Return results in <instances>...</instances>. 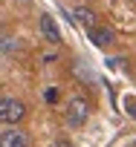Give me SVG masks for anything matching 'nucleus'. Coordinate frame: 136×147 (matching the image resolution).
Here are the masks:
<instances>
[{
  "label": "nucleus",
  "mask_w": 136,
  "mask_h": 147,
  "mask_svg": "<svg viewBox=\"0 0 136 147\" xmlns=\"http://www.w3.org/2000/svg\"><path fill=\"white\" fill-rule=\"evenodd\" d=\"M0 118H3L6 127L20 124V121L26 118V107H23V101H18V98H3V101H0Z\"/></svg>",
  "instance_id": "obj_1"
},
{
  "label": "nucleus",
  "mask_w": 136,
  "mask_h": 147,
  "mask_svg": "<svg viewBox=\"0 0 136 147\" xmlns=\"http://www.w3.org/2000/svg\"><path fill=\"white\" fill-rule=\"evenodd\" d=\"M87 118H90V104L84 98H73L67 104V124L70 127H84Z\"/></svg>",
  "instance_id": "obj_2"
},
{
  "label": "nucleus",
  "mask_w": 136,
  "mask_h": 147,
  "mask_svg": "<svg viewBox=\"0 0 136 147\" xmlns=\"http://www.w3.org/2000/svg\"><path fill=\"white\" fill-rule=\"evenodd\" d=\"M41 35H44V40H46V43H52V46H58V43H61V29H58L55 18L41 15Z\"/></svg>",
  "instance_id": "obj_3"
},
{
  "label": "nucleus",
  "mask_w": 136,
  "mask_h": 147,
  "mask_svg": "<svg viewBox=\"0 0 136 147\" xmlns=\"http://www.w3.org/2000/svg\"><path fill=\"white\" fill-rule=\"evenodd\" d=\"M0 144H3V147H29V138H26L23 130H18V127H6L3 136H0Z\"/></svg>",
  "instance_id": "obj_4"
},
{
  "label": "nucleus",
  "mask_w": 136,
  "mask_h": 147,
  "mask_svg": "<svg viewBox=\"0 0 136 147\" xmlns=\"http://www.w3.org/2000/svg\"><path fill=\"white\" fill-rule=\"evenodd\" d=\"M90 40H93V46H99V49H107L113 40H116V35H113V29H107V26H93L90 32Z\"/></svg>",
  "instance_id": "obj_5"
},
{
  "label": "nucleus",
  "mask_w": 136,
  "mask_h": 147,
  "mask_svg": "<svg viewBox=\"0 0 136 147\" xmlns=\"http://www.w3.org/2000/svg\"><path fill=\"white\" fill-rule=\"evenodd\" d=\"M73 18H75V23H78V26H84L87 32L96 26V12H93V9H84V6H78V9L73 12Z\"/></svg>",
  "instance_id": "obj_6"
},
{
  "label": "nucleus",
  "mask_w": 136,
  "mask_h": 147,
  "mask_svg": "<svg viewBox=\"0 0 136 147\" xmlns=\"http://www.w3.org/2000/svg\"><path fill=\"white\" fill-rule=\"evenodd\" d=\"M124 113H127L130 118H136V98H130V95L124 98Z\"/></svg>",
  "instance_id": "obj_7"
},
{
  "label": "nucleus",
  "mask_w": 136,
  "mask_h": 147,
  "mask_svg": "<svg viewBox=\"0 0 136 147\" xmlns=\"http://www.w3.org/2000/svg\"><path fill=\"white\" fill-rule=\"evenodd\" d=\"M46 101L55 104V101H58V90H46Z\"/></svg>",
  "instance_id": "obj_8"
},
{
  "label": "nucleus",
  "mask_w": 136,
  "mask_h": 147,
  "mask_svg": "<svg viewBox=\"0 0 136 147\" xmlns=\"http://www.w3.org/2000/svg\"><path fill=\"white\" fill-rule=\"evenodd\" d=\"M52 147H73V144H70V141H55Z\"/></svg>",
  "instance_id": "obj_9"
},
{
  "label": "nucleus",
  "mask_w": 136,
  "mask_h": 147,
  "mask_svg": "<svg viewBox=\"0 0 136 147\" xmlns=\"http://www.w3.org/2000/svg\"><path fill=\"white\" fill-rule=\"evenodd\" d=\"M133 147H136V141H133Z\"/></svg>",
  "instance_id": "obj_10"
}]
</instances>
